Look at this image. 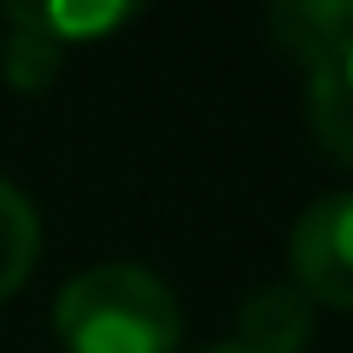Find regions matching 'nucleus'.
Masks as SVG:
<instances>
[{
    "label": "nucleus",
    "instance_id": "nucleus-9",
    "mask_svg": "<svg viewBox=\"0 0 353 353\" xmlns=\"http://www.w3.org/2000/svg\"><path fill=\"white\" fill-rule=\"evenodd\" d=\"M206 353H248V347H236V341H218V347H206Z\"/></svg>",
    "mask_w": 353,
    "mask_h": 353
},
{
    "label": "nucleus",
    "instance_id": "nucleus-5",
    "mask_svg": "<svg viewBox=\"0 0 353 353\" xmlns=\"http://www.w3.org/2000/svg\"><path fill=\"white\" fill-rule=\"evenodd\" d=\"M353 36V0H283L271 6V41L283 59L312 71Z\"/></svg>",
    "mask_w": 353,
    "mask_h": 353
},
{
    "label": "nucleus",
    "instance_id": "nucleus-7",
    "mask_svg": "<svg viewBox=\"0 0 353 353\" xmlns=\"http://www.w3.org/2000/svg\"><path fill=\"white\" fill-rule=\"evenodd\" d=\"M36 253H41V218H36V206L0 176V301H12L30 283Z\"/></svg>",
    "mask_w": 353,
    "mask_h": 353
},
{
    "label": "nucleus",
    "instance_id": "nucleus-3",
    "mask_svg": "<svg viewBox=\"0 0 353 353\" xmlns=\"http://www.w3.org/2000/svg\"><path fill=\"white\" fill-rule=\"evenodd\" d=\"M306 118L318 148L353 171V36L306 71Z\"/></svg>",
    "mask_w": 353,
    "mask_h": 353
},
{
    "label": "nucleus",
    "instance_id": "nucleus-8",
    "mask_svg": "<svg viewBox=\"0 0 353 353\" xmlns=\"http://www.w3.org/2000/svg\"><path fill=\"white\" fill-rule=\"evenodd\" d=\"M30 18L59 48H77V41H101L112 30H124L136 18V6H124V0H94V6L88 0H48V6H30Z\"/></svg>",
    "mask_w": 353,
    "mask_h": 353
},
{
    "label": "nucleus",
    "instance_id": "nucleus-6",
    "mask_svg": "<svg viewBox=\"0 0 353 353\" xmlns=\"http://www.w3.org/2000/svg\"><path fill=\"white\" fill-rule=\"evenodd\" d=\"M0 24H6V41H0V77H6L18 94H41V88L65 71V48L30 18V6H0Z\"/></svg>",
    "mask_w": 353,
    "mask_h": 353
},
{
    "label": "nucleus",
    "instance_id": "nucleus-2",
    "mask_svg": "<svg viewBox=\"0 0 353 353\" xmlns=\"http://www.w3.org/2000/svg\"><path fill=\"white\" fill-rule=\"evenodd\" d=\"M289 283L312 306L353 312V189L318 194L289 230Z\"/></svg>",
    "mask_w": 353,
    "mask_h": 353
},
{
    "label": "nucleus",
    "instance_id": "nucleus-1",
    "mask_svg": "<svg viewBox=\"0 0 353 353\" xmlns=\"http://www.w3.org/2000/svg\"><path fill=\"white\" fill-rule=\"evenodd\" d=\"M53 330L65 353H176L183 306L148 265H88L59 289Z\"/></svg>",
    "mask_w": 353,
    "mask_h": 353
},
{
    "label": "nucleus",
    "instance_id": "nucleus-4",
    "mask_svg": "<svg viewBox=\"0 0 353 353\" xmlns=\"http://www.w3.org/2000/svg\"><path fill=\"white\" fill-rule=\"evenodd\" d=\"M312 336V301L294 283H265L236 312V347L248 353H301Z\"/></svg>",
    "mask_w": 353,
    "mask_h": 353
}]
</instances>
